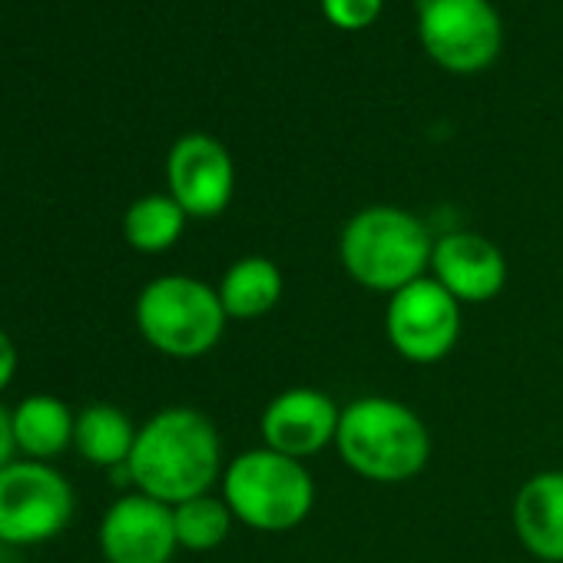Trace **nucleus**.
<instances>
[{
    "label": "nucleus",
    "mask_w": 563,
    "mask_h": 563,
    "mask_svg": "<svg viewBox=\"0 0 563 563\" xmlns=\"http://www.w3.org/2000/svg\"><path fill=\"white\" fill-rule=\"evenodd\" d=\"M424 54L461 77L487 70L504 47V21L490 0H418Z\"/></svg>",
    "instance_id": "7"
},
{
    "label": "nucleus",
    "mask_w": 563,
    "mask_h": 563,
    "mask_svg": "<svg viewBox=\"0 0 563 563\" xmlns=\"http://www.w3.org/2000/svg\"><path fill=\"white\" fill-rule=\"evenodd\" d=\"M11 428L21 457L51 464L74 444L77 415L57 395H27L11 411Z\"/></svg>",
    "instance_id": "15"
},
{
    "label": "nucleus",
    "mask_w": 563,
    "mask_h": 563,
    "mask_svg": "<svg viewBox=\"0 0 563 563\" xmlns=\"http://www.w3.org/2000/svg\"><path fill=\"white\" fill-rule=\"evenodd\" d=\"M166 186L189 219H216L235 196V163L216 136L186 133L166 156Z\"/></svg>",
    "instance_id": "9"
},
{
    "label": "nucleus",
    "mask_w": 563,
    "mask_h": 563,
    "mask_svg": "<svg viewBox=\"0 0 563 563\" xmlns=\"http://www.w3.org/2000/svg\"><path fill=\"white\" fill-rule=\"evenodd\" d=\"M179 550L173 507L130 490L100 520V553L107 563H169Z\"/></svg>",
    "instance_id": "11"
},
{
    "label": "nucleus",
    "mask_w": 563,
    "mask_h": 563,
    "mask_svg": "<svg viewBox=\"0 0 563 563\" xmlns=\"http://www.w3.org/2000/svg\"><path fill=\"white\" fill-rule=\"evenodd\" d=\"M335 451L342 464L375 484L415 481L431 461V431L415 408L388 395H362L342 408Z\"/></svg>",
    "instance_id": "2"
},
{
    "label": "nucleus",
    "mask_w": 563,
    "mask_h": 563,
    "mask_svg": "<svg viewBox=\"0 0 563 563\" xmlns=\"http://www.w3.org/2000/svg\"><path fill=\"white\" fill-rule=\"evenodd\" d=\"M186 222H189V216L169 192H150V196H140L126 209L123 239L130 242V249H136L143 255H163L183 239Z\"/></svg>",
    "instance_id": "17"
},
{
    "label": "nucleus",
    "mask_w": 563,
    "mask_h": 563,
    "mask_svg": "<svg viewBox=\"0 0 563 563\" xmlns=\"http://www.w3.org/2000/svg\"><path fill=\"white\" fill-rule=\"evenodd\" d=\"M514 530L543 563H563V471H537L514 497Z\"/></svg>",
    "instance_id": "13"
},
{
    "label": "nucleus",
    "mask_w": 563,
    "mask_h": 563,
    "mask_svg": "<svg viewBox=\"0 0 563 563\" xmlns=\"http://www.w3.org/2000/svg\"><path fill=\"white\" fill-rule=\"evenodd\" d=\"M133 319L143 342L176 362L209 355L229 325L216 286L192 275H159L146 282L136 296Z\"/></svg>",
    "instance_id": "5"
},
{
    "label": "nucleus",
    "mask_w": 563,
    "mask_h": 563,
    "mask_svg": "<svg viewBox=\"0 0 563 563\" xmlns=\"http://www.w3.org/2000/svg\"><path fill=\"white\" fill-rule=\"evenodd\" d=\"M11 461H18V444H14V428H11V411L0 405V471Z\"/></svg>",
    "instance_id": "21"
},
{
    "label": "nucleus",
    "mask_w": 563,
    "mask_h": 563,
    "mask_svg": "<svg viewBox=\"0 0 563 563\" xmlns=\"http://www.w3.org/2000/svg\"><path fill=\"white\" fill-rule=\"evenodd\" d=\"M74 507V487L54 464L18 457L0 471V543H47L67 530Z\"/></svg>",
    "instance_id": "6"
},
{
    "label": "nucleus",
    "mask_w": 563,
    "mask_h": 563,
    "mask_svg": "<svg viewBox=\"0 0 563 563\" xmlns=\"http://www.w3.org/2000/svg\"><path fill=\"white\" fill-rule=\"evenodd\" d=\"M219 494L235 523L258 533L296 530L316 507V481L309 467L265 444L249 448L225 464Z\"/></svg>",
    "instance_id": "4"
},
{
    "label": "nucleus",
    "mask_w": 563,
    "mask_h": 563,
    "mask_svg": "<svg viewBox=\"0 0 563 563\" xmlns=\"http://www.w3.org/2000/svg\"><path fill=\"white\" fill-rule=\"evenodd\" d=\"M173 523H176L179 550L209 553L229 540L235 517L222 500V494H199L173 507Z\"/></svg>",
    "instance_id": "18"
},
{
    "label": "nucleus",
    "mask_w": 563,
    "mask_h": 563,
    "mask_svg": "<svg viewBox=\"0 0 563 563\" xmlns=\"http://www.w3.org/2000/svg\"><path fill=\"white\" fill-rule=\"evenodd\" d=\"M136 424L133 418L117 408V405H87L77 415V431H74V448L80 457L93 467L117 471L130 464L133 444H136Z\"/></svg>",
    "instance_id": "16"
},
{
    "label": "nucleus",
    "mask_w": 563,
    "mask_h": 563,
    "mask_svg": "<svg viewBox=\"0 0 563 563\" xmlns=\"http://www.w3.org/2000/svg\"><path fill=\"white\" fill-rule=\"evenodd\" d=\"M126 467L133 490L169 507L199 494H212L225 471L219 428L196 408H163L140 424Z\"/></svg>",
    "instance_id": "1"
},
{
    "label": "nucleus",
    "mask_w": 563,
    "mask_h": 563,
    "mask_svg": "<svg viewBox=\"0 0 563 563\" xmlns=\"http://www.w3.org/2000/svg\"><path fill=\"white\" fill-rule=\"evenodd\" d=\"M385 0H322V14L339 31H365L382 18Z\"/></svg>",
    "instance_id": "19"
},
{
    "label": "nucleus",
    "mask_w": 563,
    "mask_h": 563,
    "mask_svg": "<svg viewBox=\"0 0 563 563\" xmlns=\"http://www.w3.org/2000/svg\"><path fill=\"white\" fill-rule=\"evenodd\" d=\"M428 275L461 306H484L507 289V255L481 232H448L434 239Z\"/></svg>",
    "instance_id": "12"
},
{
    "label": "nucleus",
    "mask_w": 563,
    "mask_h": 563,
    "mask_svg": "<svg viewBox=\"0 0 563 563\" xmlns=\"http://www.w3.org/2000/svg\"><path fill=\"white\" fill-rule=\"evenodd\" d=\"M339 421H342V408L329 391L299 385L278 391L262 408L258 434L265 448L306 464L325 448H335Z\"/></svg>",
    "instance_id": "10"
},
{
    "label": "nucleus",
    "mask_w": 563,
    "mask_h": 563,
    "mask_svg": "<svg viewBox=\"0 0 563 563\" xmlns=\"http://www.w3.org/2000/svg\"><path fill=\"white\" fill-rule=\"evenodd\" d=\"M18 365H21V358H18V345H14V339L0 329V395H4L8 388H11V382H14V375H18Z\"/></svg>",
    "instance_id": "20"
},
{
    "label": "nucleus",
    "mask_w": 563,
    "mask_h": 563,
    "mask_svg": "<svg viewBox=\"0 0 563 563\" xmlns=\"http://www.w3.org/2000/svg\"><path fill=\"white\" fill-rule=\"evenodd\" d=\"M431 252L434 235L401 206H365L339 235V262L345 275L375 296H395L424 278L431 272Z\"/></svg>",
    "instance_id": "3"
},
{
    "label": "nucleus",
    "mask_w": 563,
    "mask_h": 563,
    "mask_svg": "<svg viewBox=\"0 0 563 563\" xmlns=\"http://www.w3.org/2000/svg\"><path fill=\"white\" fill-rule=\"evenodd\" d=\"M464 306L431 275L411 282V286L388 296L385 306V335L398 358L411 365H438L444 362L457 342L464 325Z\"/></svg>",
    "instance_id": "8"
},
{
    "label": "nucleus",
    "mask_w": 563,
    "mask_h": 563,
    "mask_svg": "<svg viewBox=\"0 0 563 563\" xmlns=\"http://www.w3.org/2000/svg\"><path fill=\"white\" fill-rule=\"evenodd\" d=\"M216 292L229 322H255L282 302L286 278L268 255H242L222 272Z\"/></svg>",
    "instance_id": "14"
}]
</instances>
